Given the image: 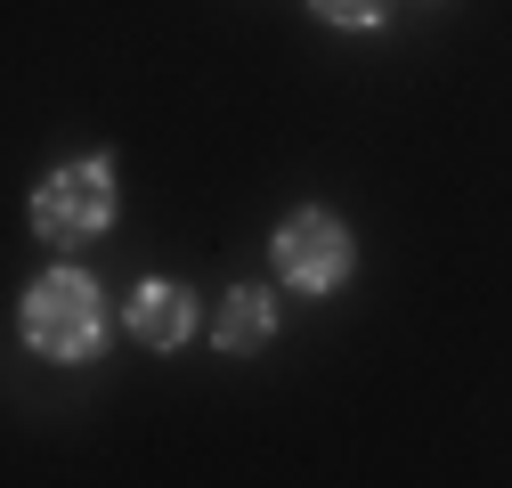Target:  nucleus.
I'll list each match as a JSON object with an SVG mask.
<instances>
[{"mask_svg":"<svg viewBox=\"0 0 512 488\" xmlns=\"http://www.w3.org/2000/svg\"><path fill=\"white\" fill-rule=\"evenodd\" d=\"M269 334H277V293L269 285H228L220 318H212V342L228 358H252V350H269Z\"/></svg>","mask_w":512,"mask_h":488,"instance_id":"39448f33","label":"nucleus"},{"mask_svg":"<svg viewBox=\"0 0 512 488\" xmlns=\"http://www.w3.org/2000/svg\"><path fill=\"white\" fill-rule=\"evenodd\" d=\"M309 17L334 25V33H374L382 17H391V0H309Z\"/></svg>","mask_w":512,"mask_h":488,"instance_id":"423d86ee","label":"nucleus"},{"mask_svg":"<svg viewBox=\"0 0 512 488\" xmlns=\"http://www.w3.org/2000/svg\"><path fill=\"white\" fill-rule=\"evenodd\" d=\"M17 334H25V350H41L49 366L98 358V342H106V293H98V277H90V269H49V277H33L25 301H17Z\"/></svg>","mask_w":512,"mask_h":488,"instance_id":"f257e3e1","label":"nucleus"},{"mask_svg":"<svg viewBox=\"0 0 512 488\" xmlns=\"http://www.w3.org/2000/svg\"><path fill=\"white\" fill-rule=\"evenodd\" d=\"M122 326H131L139 350H179L187 334H196V293H187L179 277H139L131 301H122Z\"/></svg>","mask_w":512,"mask_h":488,"instance_id":"20e7f679","label":"nucleus"},{"mask_svg":"<svg viewBox=\"0 0 512 488\" xmlns=\"http://www.w3.org/2000/svg\"><path fill=\"white\" fill-rule=\"evenodd\" d=\"M25 212H33V236H41V244H90V236H106L114 212H122V179H114L106 155H82V163H66V171H49Z\"/></svg>","mask_w":512,"mask_h":488,"instance_id":"f03ea898","label":"nucleus"},{"mask_svg":"<svg viewBox=\"0 0 512 488\" xmlns=\"http://www.w3.org/2000/svg\"><path fill=\"white\" fill-rule=\"evenodd\" d=\"M269 261H277V277H285L293 293H334V285H350V269H358V244H350V228H342L326 204H301V212L277 220Z\"/></svg>","mask_w":512,"mask_h":488,"instance_id":"7ed1b4c3","label":"nucleus"}]
</instances>
